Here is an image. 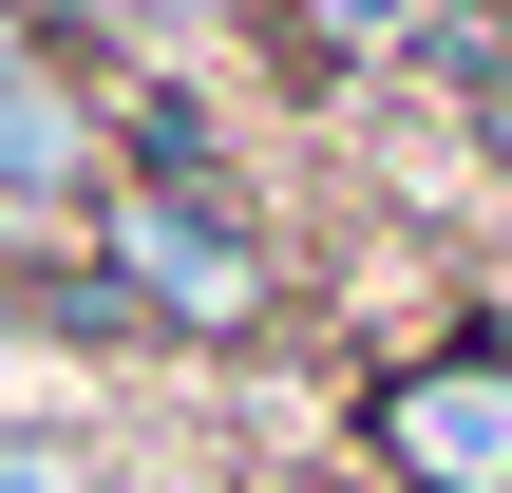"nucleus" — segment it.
I'll use <instances>...</instances> for the list:
<instances>
[{"label": "nucleus", "instance_id": "5", "mask_svg": "<svg viewBox=\"0 0 512 493\" xmlns=\"http://www.w3.org/2000/svg\"><path fill=\"white\" fill-rule=\"evenodd\" d=\"M0 493H114L76 437H38V418H0Z\"/></svg>", "mask_w": 512, "mask_h": 493}, {"label": "nucleus", "instance_id": "3", "mask_svg": "<svg viewBox=\"0 0 512 493\" xmlns=\"http://www.w3.org/2000/svg\"><path fill=\"white\" fill-rule=\"evenodd\" d=\"M114 171V133H95V95L57 76V38L0 0V228H38V209H76Z\"/></svg>", "mask_w": 512, "mask_h": 493}, {"label": "nucleus", "instance_id": "4", "mask_svg": "<svg viewBox=\"0 0 512 493\" xmlns=\"http://www.w3.org/2000/svg\"><path fill=\"white\" fill-rule=\"evenodd\" d=\"M437 76H456V133L512 171V19H456V38H437Z\"/></svg>", "mask_w": 512, "mask_h": 493}, {"label": "nucleus", "instance_id": "2", "mask_svg": "<svg viewBox=\"0 0 512 493\" xmlns=\"http://www.w3.org/2000/svg\"><path fill=\"white\" fill-rule=\"evenodd\" d=\"M361 456L399 493H512V342H437L361 399Z\"/></svg>", "mask_w": 512, "mask_h": 493}, {"label": "nucleus", "instance_id": "1", "mask_svg": "<svg viewBox=\"0 0 512 493\" xmlns=\"http://www.w3.org/2000/svg\"><path fill=\"white\" fill-rule=\"evenodd\" d=\"M95 266H114L133 323H190V342H247V323L285 304V266H266V228H247L228 190H114V209H95Z\"/></svg>", "mask_w": 512, "mask_h": 493}]
</instances>
